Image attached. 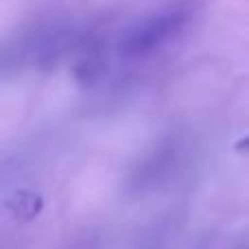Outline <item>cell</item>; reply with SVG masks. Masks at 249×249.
I'll return each mask as SVG.
<instances>
[{"label":"cell","instance_id":"obj_1","mask_svg":"<svg viewBox=\"0 0 249 249\" xmlns=\"http://www.w3.org/2000/svg\"><path fill=\"white\" fill-rule=\"evenodd\" d=\"M193 13V2L184 0V2H175L162 11L153 13V16L144 18L123 37L121 53L124 57H146L160 51L184 31Z\"/></svg>","mask_w":249,"mask_h":249},{"label":"cell","instance_id":"obj_2","mask_svg":"<svg viewBox=\"0 0 249 249\" xmlns=\"http://www.w3.org/2000/svg\"><path fill=\"white\" fill-rule=\"evenodd\" d=\"M9 208H11L16 214L31 219V216H35L39 212V208H42V199H39L37 195H31V193H18L16 197L9 201Z\"/></svg>","mask_w":249,"mask_h":249},{"label":"cell","instance_id":"obj_3","mask_svg":"<svg viewBox=\"0 0 249 249\" xmlns=\"http://www.w3.org/2000/svg\"><path fill=\"white\" fill-rule=\"evenodd\" d=\"M236 151H243V153L247 151V153H249V136H245L243 140L236 142Z\"/></svg>","mask_w":249,"mask_h":249}]
</instances>
